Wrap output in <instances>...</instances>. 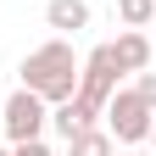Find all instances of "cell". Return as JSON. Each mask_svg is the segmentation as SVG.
<instances>
[{
	"instance_id": "cell-6",
	"label": "cell",
	"mask_w": 156,
	"mask_h": 156,
	"mask_svg": "<svg viewBox=\"0 0 156 156\" xmlns=\"http://www.w3.org/2000/svg\"><path fill=\"white\" fill-rule=\"evenodd\" d=\"M45 23H50L56 34L89 28V0H50V6H45Z\"/></svg>"
},
{
	"instance_id": "cell-7",
	"label": "cell",
	"mask_w": 156,
	"mask_h": 156,
	"mask_svg": "<svg viewBox=\"0 0 156 156\" xmlns=\"http://www.w3.org/2000/svg\"><path fill=\"white\" fill-rule=\"evenodd\" d=\"M50 123H56V134H62V140H73L78 128H89V123H95V112H89L84 101H78V95H67V101H56Z\"/></svg>"
},
{
	"instance_id": "cell-13",
	"label": "cell",
	"mask_w": 156,
	"mask_h": 156,
	"mask_svg": "<svg viewBox=\"0 0 156 156\" xmlns=\"http://www.w3.org/2000/svg\"><path fill=\"white\" fill-rule=\"evenodd\" d=\"M0 156H11V151H0Z\"/></svg>"
},
{
	"instance_id": "cell-14",
	"label": "cell",
	"mask_w": 156,
	"mask_h": 156,
	"mask_svg": "<svg viewBox=\"0 0 156 156\" xmlns=\"http://www.w3.org/2000/svg\"><path fill=\"white\" fill-rule=\"evenodd\" d=\"M123 156H128V151H123Z\"/></svg>"
},
{
	"instance_id": "cell-9",
	"label": "cell",
	"mask_w": 156,
	"mask_h": 156,
	"mask_svg": "<svg viewBox=\"0 0 156 156\" xmlns=\"http://www.w3.org/2000/svg\"><path fill=\"white\" fill-rule=\"evenodd\" d=\"M117 17H123L128 28H145L156 17V0H117Z\"/></svg>"
},
{
	"instance_id": "cell-2",
	"label": "cell",
	"mask_w": 156,
	"mask_h": 156,
	"mask_svg": "<svg viewBox=\"0 0 156 156\" xmlns=\"http://www.w3.org/2000/svg\"><path fill=\"white\" fill-rule=\"evenodd\" d=\"M112 89H117V62H112V50H106V45H95V50L84 56V67H78V101L101 117L106 101H112Z\"/></svg>"
},
{
	"instance_id": "cell-3",
	"label": "cell",
	"mask_w": 156,
	"mask_h": 156,
	"mask_svg": "<svg viewBox=\"0 0 156 156\" xmlns=\"http://www.w3.org/2000/svg\"><path fill=\"white\" fill-rule=\"evenodd\" d=\"M106 123H112V134H117L123 145H140L145 134H151V123H156V112H151L134 89H112V101H106Z\"/></svg>"
},
{
	"instance_id": "cell-12",
	"label": "cell",
	"mask_w": 156,
	"mask_h": 156,
	"mask_svg": "<svg viewBox=\"0 0 156 156\" xmlns=\"http://www.w3.org/2000/svg\"><path fill=\"white\" fill-rule=\"evenodd\" d=\"M145 140H151V145H156V123H151V134H145Z\"/></svg>"
},
{
	"instance_id": "cell-4",
	"label": "cell",
	"mask_w": 156,
	"mask_h": 156,
	"mask_svg": "<svg viewBox=\"0 0 156 156\" xmlns=\"http://www.w3.org/2000/svg\"><path fill=\"white\" fill-rule=\"evenodd\" d=\"M0 123H6V140L17 145V140H39L45 123H50V112H45V101H39L34 89H17L6 101V117H0Z\"/></svg>"
},
{
	"instance_id": "cell-11",
	"label": "cell",
	"mask_w": 156,
	"mask_h": 156,
	"mask_svg": "<svg viewBox=\"0 0 156 156\" xmlns=\"http://www.w3.org/2000/svg\"><path fill=\"white\" fill-rule=\"evenodd\" d=\"M11 156H50V145H45V140H17Z\"/></svg>"
},
{
	"instance_id": "cell-8",
	"label": "cell",
	"mask_w": 156,
	"mask_h": 156,
	"mask_svg": "<svg viewBox=\"0 0 156 156\" xmlns=\"http://www.w3.org/2000/svg\"><path fill=\"white\" fill-rule=\"evenodd\" d=\"M67 156H112V134H106V128H95V123H89V128H78L73 140H67Z\"/></svg>"
},
{
	"instance_id": "cell-1",
	"label": "cell",
	"mask_w": 156,
	"mask_h": 156,
	"mask_svg": "<svg viewBox=\"0 0 156 156\" xmlns=\"http://www.w3.org/2000/svg\"><path fill=\"white\" fill-rule=\"evenodd\" d=\"M78 56H73V45L67 39H50V45H39V50H28V62H23V89H34L45 106H56V101H67V95H78Z\"/></svg>"
},
{
	"instance_id": "cell-10",
	"label": "cell",
	"mask_w": 156,
	"mask_h": 156,
	"mask_svg": "<svg viewBox=\"0 0 156 156\" xmlns=\"http://www.w3.org/2000/svg\"><path fill=\"white\" fill-rule=\"evenodd\" d=\"M134 95H140V101L156 112V73H151V67H140V73H134Z\"/></svg>"
},
{
	"instance_id": "cell-5",
	"label": "cell",
	"mask_w": 156,
	"mask_h": 156,
	"mask_svg": "<svg viewBox=\"0 0 156 156\" xmlns=\"http://www.w3.org/2000/svg\"><path fill=\"white\" fill-rule=\"evenodd\" d=\"M106 50H112L117 73H140V67H151V39H145L140 28H123V34H117Z\"/></svg>"
}]
</instances>
